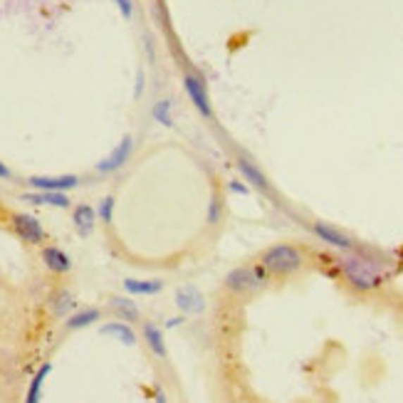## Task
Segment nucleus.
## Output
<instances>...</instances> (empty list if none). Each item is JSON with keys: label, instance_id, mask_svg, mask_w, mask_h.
<instances>
[{"label": "nucleus", "instance_id": "f257e3e1", "mask_svg": "<svg viewBox=\"0 0 403 403\" xmlns=\"http://www.w3.org/2000/svg\"><path fill=\"white\" fill-rule=\"evenodd\" d=\"M337 270L344 278V283L352 290H356V292H373L388 280L386 262L373 255V252L364 250V247L339 252Z\"/></svg>", "mask_w": 403, "mask_h": 403}, {"label": "nucleus", "instance_id": "f03ea898", "mask_svg": "<svg viewBox=\"0 0 403 403\" xmlns=\"http://www.w3.org/2000/svg\"><path fill=\"white\" fill-rule=\"evenodd\" d=\"M257 262L270 273V278H292L307 265V255L299 245L278 242V245H270L267 250H262Z\"/></svg>", "mask_w": 403, "mask_h": 403}, {"label": "nucleus", "instance_id": "7ed1b4c3", "mask_svg": "<svg viewBox=\"0 0 403 403\" xmlns=\"http://www.w3.org/2000/svg\"><path fill=\"white\" fill-rule=\"evenodd\" d=\"M270 283V273L260 262L255 265H237L223 278V287L235 297H252V294L262 292Z\"/></svg>", "mask_w": 403, "mask_h": 403}, {"label": "nucleus", "instance_id": "20e7f679", "mask_svg": "<svg viewBox=\"0 0 403 403\" xmlns=\"http://www.w3.org/2000/svg\"><path fill=\"white\" fill-rule=\"evenodd\" d=\"M309 228H312L314 237H317L319 242H324L327 247H334V250H339V252H347V250H354V247H359L356 240H354L349 232L339 230V228L332 225V223L314 221Z\"/></svg>", "mask_w": 403, "mask_h": 403}, {"label": "nucleus", "instance_id": "39448f33", "mask_svg": "<svg viewBox=\"0 0 403 403\" xmlns=\"http://www.w3.org/2000/svg\"><path fill=\"white\" fill-rule=\"evenodd\" d=\"M11 225L23 242H30V245H42L45 242V228H42V223L37 218L27 216V213H16L11 218Z\"/></svg>", "mask_w": 403, "mask_h": 403}, {"label": "nucleus", "instance_id": "423d86ee", "mask_svg": "<svg viewBox=\"0 0 403 403\" xmlns=\"http://www.w3.org/2000/svg\"><path fill=\"white\" fill-rule=\"evenodd\" d=\"M183 87H186V94H188V99H191V104L196 106V109L201 111L203 116H213L206 82H203L198 75H191V72H188V75L183 77Z\"/></svg>", "mask_w": 403, "mask_h": 403}, {"label": "nucleus", "instance_id": "0eeeda50", "mask_svg": "<svg viewBox=\"0 0 403 403\" xmlns=\"http://www.w3.org/2000/svg\"><path fill=\"white\" fill-rule=\"evenodd\" d=\"M235 168H237V173L242 176V181H245L250 188H257V191L265 193V196H270V193H273V186H270L267 176L262 173V168L257 166V163H252L250 159L240 156L235 161Z\"/></svg>", "mask_w": 403, "mask_h": 403}, {"label": "nucleus", "instance_id": "6e6552de", "mask_svg": "<svg viewBox=\"0 0 403 403\" xmlns=\"http://www.w3.org/2000/svg\"><path fill=\"white\" fill-rule=\"evenodd\" d=\"M131 151H134V139L124 137L114 149H111L109 156H104L99 163H97V171H99V173H114V171H119V168L124 166L126 161H129Z\"/></svg>", "mask_w": 403, "mask_h": 403}, {"label": "nucleus", "instance_id": "1a4fd4ad", "mask_svg": "<svg viewBox=\"0 0 403 403\" xmlns=\"http://www.w3.org/2000/svg\"><path fill=\"white\" fill-rule=\"evenodd\" d=\"M176 307L181 309L183 314H201L206 309V297L203 292L196 287V285H183V287L176 290Z\"/></svg>", "mask_w": 403, "mask_h": 403}, {"label": "nucleus", "instance_id": "9d476101", "mask_svg": "<svg viewBox=\"0 0 403 403\" xmlns=\"http://www.w3.org/2000/svg\"><path fill=\"white\" fill-rule=\"evenodd\" d=\"M27 186L35 188V191H70V188L80 186V178L77 176H30L27 178Z\"/></svg>", "mask_w": 403, "mask_h": 403}, {"label": "nucleus", "instance_id": "9b49d317", "mask_svg": "<svg viewBox=\"0 0 403 403\" xmlns=\"http://www.w3.org/2000/svg\"><path fill=\"white\" fill-rule=\"evenodd\" d=\"M42 262H45L47 270H52V273H57V275H65V273H70V270H72L70 255H67V252L62 250V247H57V245L42 247Z\"/></svg>", "mask_w": 403, "mask_h": 403}, {"label": "nucleus", "instance_id": "f8f14e48", "mask_svg": "<svg viewBox=\"0 0 403 403\" xmlns=\"http://www.w3.org/2000/svg\"><path fill=\"white\" fill-rule=\"evenodd\" d=\"M23 203H32V206H52V208H70V198L65 193L57 191H35L20 196Z\"/></svg>", "mask_w": 403, "mask_h": 403}, {"label": "nucleus", "instance_id": "ddd939ff", "mask_svg": "<svg viewBox=\"0 0 403 403\" xmlns=\"http://www.w3.org/2000/svg\"><path fill=\"white\" fill-rule=\"evenodd\" d=\"M97 218H99L97 211L92 206H87V203H80V206H75V211H72V223H75L80 235H89V232L94 230Z\"/></svg>", "mask_w": 403, "mask_h": 403}, {"label": "nucleus", "instance_id": "4468645a", "mask_svg": "<svg viewBox=\"0 0 403 403\" xmlns=\"http://www.w3.org/2000/svg\"><path fill=\"white\" fill-rule=\"evenodd\" d=\"M144 339H147V347L151 349V354H156L159 359H166V339H163L161 327H156L154 322H144Z\"/></svg>", "mask_w": 403, "mask_h": 403}, {"label": "nucleus", "instance_id": "2eb2a0df", "mask_svg": "<svg viewBox=\"0 0 403 403\" xmlns=\"http://www.w3.org/2000/svg\"><path fill=\"white\" fill-rule=\"evenodd\" d=\"M124 290L137 297H149V294H159L163 290L161 280H124Z\"/></svg>", "mask_w": 403, "mask_h": 403}, {"label": "nucleus", "instance_id": "dca6fc26", "mask_svg": "<svg viewBox=\"0 0 403 403\" xmlns=\"http://www.w3.org/2000/svg\"><path fill=\"white\" fill-rule=\"evenodd\" d=\"M99 332H101V334H106V337H116L121 344H126V347H134V344H137V334H134V329H131L126 322H111V324H104V327H101Z\"/></svg>", "mask_w": 403, "mask_h": 403}, {"label": "nucleus", "instance_id": "f3484780", "mask_svg": "<svg viewBox=\"0 0 403 403\" xmlns=\"http://www.w3.org/2000/svg\"><path fill=\"white\" fill-rule=\"evenodd\" d=\"M50 371H52V364H42V366L37 368V373L32 376V381H30V388H27L25 403H40L42 383H45V378L50 376Z\"/></svg>", "mask_w": 403, "mask_h": 403}, {"label": "nucleus", "instance_id": "a211bd4d", "mask_svg": "<svg viewBox=\"0 0 403 403\" xmlns=\"http://www.w3.org/2000/svg\"><path fill=\"white\" fill-rule=\"evenodd\" d=\"M72 307H75V297H72L70 290H57L50 297V312L55 314V317H65Z\"/></svg>", "mask_w": 403, "mask_h": 403}, {"label": "nucleus", "instance_id": "6ab92c4d", "mask_svg": "<svg viewBox=\"0 0 403 403\" xmlns=\"http://www.w3.org/2000/svg\"><path fill=\"white\" fill-rule=\"evenodd\" d=\"M109 307L119 314L124 322H137L139 319V307L131 299H124V297H111L109 299Z\"/></svg>", "mask_w": 403, "mask_h": 403}, {"label": "nucleus", "instance_id": "aec40b11", "mask_svg": "<svg viewBox=\"0 0 403 403\" xmlns=\"http://www.w3.org/2000/svg\"><path fill=\"white\" fill-rule=\"evenodd\" d=\"M101 312L94 307L89 309H80V312H75L70 319H67V329H82V327H89L92 322H99Z\"/></svg>", "mask_w": 403, "mask_h": 403}, {"label": "nucleus", "instance_id": "412c9836", "mask_svg": "<svg viewBox=\"0 0 403 403\" xmlns=\"http://www.w3.org/2000/svg\"><path fill=\"white\" fill-rule=\"evenodd\" d=\"M151 114H154V119H156L159 124H163V126H171V124H173L171 101H166V99L156 101V104H154V109H151Z\"/></svg>", "mask_w": 403, "mask_h": 403}, {"label": "nucleus", "instance_id": "4be33fe9", "mask_svg": "<svg viewBox=\"0 0 403 403\" xmlns=\"http://www.w3.org/2000/svg\"><path fill=\"white\" fill-rule=\"evenodd\" d=\"M97 216L101 218V223H111V216H114V198L106 196L99 201V208H97Z\"/></svg>", "mask_w": 403, "mask_h": 403}, {"label": "nucleus", "instance_id": "5701e85b", "mask_svg": "<svg viewBox=\"0 0 403 403\" xmlns=\"http://www.w3.org/2000/svg\"><path fill=\"white\" fill-rule=\"evenodd\" d=\"M221 221H223V203L218 201V198H213L211 206H208V223H211V225H218Z\"/></svg>", "mask_w": 403, "mask_h": 403}, {"label": "nucleus", "instance_id": "b1692460", "mask_svg": "<svg viewBox=\"0 0 403 403\" xmlns=\"http://www.w3.org/2000/svg\"><path fill=\"white\" fill-rule=\"evenodd\" d=\"M228 191L235 193V196H250V186L245 181H230L228 183Z\"/></svg>", "mask_w": 403, "mask_h": 403}, {"label": "nucleus", "instance_id": "393cba45", "mask_svg": "<svg viewBox=\"0 0 403 403\" xmlns=\"http://www.w3.org/2000/svg\"><path fill=\"white\" fill-rule=\"evenodd\" d=\"M0 178H6V181H8V178H13V171L3 161H0Z\"/></svg>", "mask_w": 403, "mask_h": 403}, {"label": "nucleus", "instance_id": "a878e982", "mask_svg": "<svg viewBox=\"0 0 403 403\" xmlns=\"http://www.w3.org/2000/svg\"><path fill=\"white\" fill-rule=\"evenodd\" d=\"M181 322H183L181 317H173V319H168V322H166V327H168V329H173V327H178V324H181Z\"/></svg>", "mask_w": 403, "mask_h": 403}, {"label": "nucleus", "instance_id": "bb28decb", "mask_svg": "<svg viewBox=\"0 0 403 403\" xmlns=\"http://www.w3.org/2000/svg\"><path fill=\"white\" fill-rule=\"evenodd\" d=\"M156 403H166V398H163V393H161V391L156 393Z\"/></svg>", "mask_w": 403, "mask_h": 403}]
</instances>
